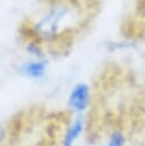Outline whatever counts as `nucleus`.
<instances>
[{
  "instance_id": "nucleus-5",
  "label": "nucleus",
  "mask_w": 145,
  "mask_h": 146,
  "mask_svg": "<svg viewBox=\"0 0 145 146\" xmlns=\"http://www.w3.org/2000/svg\"><path fill=\"white\" fill-rule=\"evenodd\" d=\"M104 146H128V137L123 130L114 129L107 135Z\"/></svg>"
},
{
  "instance_id": "nucleus-6",
  "label": "nucleus",
  "mask_w": 145,
  "mask_h": 146,
  "mask_svg": "<svg viewBox=\"0 0 145 146\" xmlns=\"http://www.w3.org/2000/svg\"><path fill=\"white\" fill-rule=\"evenodd\" d=\"M8 138H9V136H8V128L3 123L0 122V146L3 145L7 141Z\"/></svg>"
},
{
  "instance_id": "nucleus-3",
  "label": "nucleus",
  "mask_w": 145,
  "mask_h": 146,
  "mask_svg": "<svg viewBox=\"0 0 145 146\" xmlns=\"http://www.w3.org/2000/svg\"><path fill=\"white\" fill-rule=\"evenodd\" d=\"M87 128L86 114L73 115L66 124L59 140V146H75Z\"/></svg>"
},
{
  "instance_id": "nucleus-1",
  "label": "nucleus",
  "mask_w": 145,
  "mask_h": 146,
  "mask_svg": "<svg viewBox=\"0 0 145 146\" xmlns=\"http://www.w3.org/2000/svg\"><path fill=\"white\" fill-rule=\"evenodd\" d=\"M73 15L74 9L71 3L66 1L54 3L35 22L33 27L35 36L40 40H54L70 26Z\"/></svg>"
},
{
  "instance_id": "nucleus-4",
  "label": "nucleus",
  "mask_w": 145,
  "mask_h": 146,
  "mask_svg": "<svg viewBox=\"0 0 145 146\" xmlns=\"http://www.w3.org/2000/svg\"><path fill=\"white\" fill-rule=\"evenodd\" d=\"M19 74L31 81H42L48 73V63L43 58H33L24 62L19 68Z\"/></svg>"
},
{
  "instance_id": "nucleus-2",
  "label": "nucleus",
  "mask_w": 145,
  "mask_h": 146,
  "mask_svg": "<svg viewBox=\"0 0 145 146\" xmlns=\"http://www.w3.org/2000/svg\"><path fill=\"white\" fill-rule=\"evenodd\" d=\"M91 88L87 82H78L75 83L66 99V105L72 115L86 114L91 105Z\"/></svg>"
}]
</instances>
